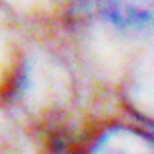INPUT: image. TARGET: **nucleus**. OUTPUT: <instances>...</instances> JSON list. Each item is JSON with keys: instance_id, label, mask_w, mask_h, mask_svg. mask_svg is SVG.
Masks as SVG:
<instances>
[{"instance_id": "f257e3e1", "label": "nucleus", "mask_w": 154, "mask_h": 154, "mask_svg": "<svg viewBox=\"0 0 154 154\" xmlns=\"http://www.w3.org/2000/svg\"><path fill=\"white\" fill-rule=\"evenodd\" d=\"M72 154H154V129L135 117H109L94 123Z\"/></svg>"}, {"instance_id": "f03ea898", "label": "nucleus", "mask_w": 154, "mask_h": 154, "mask_svg": "<svg viewBox=\"0 0 154 154\" xmlns=\"http://www.w3.org/2000/svg\"><path fill=\"white\" fill-rule=\"evenodd\" d=\"M102 12L131 37L154 33V0H102Z\"/></svg>"}]
</instances>
